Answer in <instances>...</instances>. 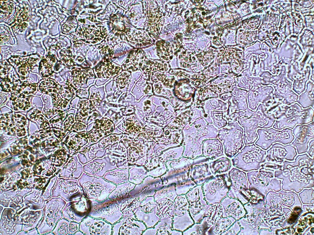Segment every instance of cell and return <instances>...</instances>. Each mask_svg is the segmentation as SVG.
Masks as SVG:
<instances>
[{
    "label": "cell",
    "instance_id": "1",
    "mask_svg": "<svg viewBox=\"0 0 314 235\" xmlns=\"http://www.w3.org/2000/svg\"><path fill=\"white\" fill-rule=\"evenodd\" d=\"M82 176L78 180L83 196L90 200L102 202L108 198L116 185L105 179Z\"/></svg>",
    "mask_w": 314,
    "mask_h": 235
},
{
    "label": "cell",
    "instance_id": "2",
    "mask_svg": "<svg viewBox=\"0 0 314 235\" xmlns=\"http://www.w3.org/2000/svg\"><path fill=\"white\" fill-rule=\"evenodd\" d=\"M90 200L91 207L88 215L104 220L112 225L123 217L118 201L112 200L108 198L100 202Z\"/></svg>",
    "mask_w": 314,
    "mask_h": 235
},
{
    "label": "cell",
    "instance_id": "3",
    "mask_svg": "<svg viewBox=\"0 0 314 235\" xmlns=\"http://www.w3.org/2000/svg\"><path fill=\"white\" fill-rule=\"evenodd\" d=\"M113 225L105 221L88 215L80 223L79 230L84 235L112 234Z\"/></svg>",
    "mask_w": 314,
    "mask_h": 235
},
{
    "label": "cell",
    "instance_id": "4",
    "mask_svg": "<svg viewBox=\"0 0 314 235\" xmlns=\"http://www.w3.org/2000/svg\"><path fill=\"white\" fill-rule=\"evenodd\" d=\"M69 203L67 214L70 221L80 223L88 215L91 207L90 200L83 196Z\"/></svg>",
    "mask_w": 314,
    "mask_h": 235
},
{
    "label": "cell",
    "instance_id": "5",
    "mask_svg": "<svg viewBox=\"0 0 314 235\" xmlns=\"http://www.w3.org/2000/svg\"><path fill=\"white\" fill-rule=\"evenodd\" d=\"M80 227V223L74 222H72L70 223L69 227V232L71 234H75L79 231Z\"/></svg>",
    "mask_w": 314,
    "mask_h": 235
}]
</instances>
